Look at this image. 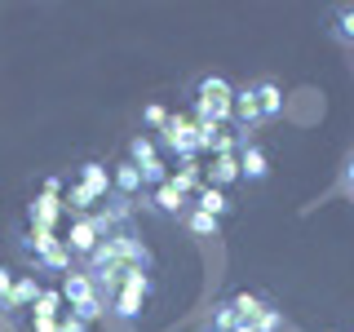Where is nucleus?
Segmentation results:
<instances>
[{"instance_id":"obj_1","label":"nucleus","mask_w":354,"mask_h":332,"mask_svg":"<svg viewBox=\"0 0 354 332\" xmlns=\"http://www.w3.org/2000/svg\"><path fill=\"white\" fill-rule=\"evenodd\" d=\"M191 102L195 120H208V124H226L230 120V102H235V84L226 80V75H199V80L191 84Z\"/></svg>"},{"instance_id":"obj_2","label":"nucleus","mask_w":354,"mask_h":332,"mask_svg":"<svg viewBox=\"0 0 354 332\" xmlns=\"http://www.w3.org/2000/svg\"><path fill=\"white\" fill-rule=\"evenodd\" d=\"M151 293H155V279H151V275L147 270H129V266H124V284H120L115 297H111V310H115L124 324H133V319H142Z\"/></svg>"},{"instance_id":"obj_3","label":"nucleus","mask_w":354,"mask_h":332,"mask_svg":"<svg viewBox=\"0 0 354 332\" xmlns=\"http://www.w3.org/2000/svg\"><path fill=\"white\" fill-rule=\"evenodd\" d=\"M160 147L169 151L177 164H182V160H195V116H186V111H173L169 124L160 129Z\"/></svg>"},{"instance_id":"obj_4","label":"nucleus","mask_w":354,"mask_h":332,"mask_svg":"<svg viewBox=\"0 0 354 332\" xmlns=\"http://www.w3.org/2000/svg\"><path fill=\"white\" fill-rule=\"evenodd\" d=\"M111 235V226H106V221L102 217H97V213H84V217H75L71 221V235H66L62 243H66V248H71V257H93V248H97V243H102Z\"/></svg>"},{"instance_id":"obj_5","label":"nucleus","mask_w":354,"mask_h":332,"mask_svg":"<svg viewBox=\"0 0 354 332\" xmlns=\"http://www.w3.org/2000/svg\"><path fill=\"white\" fill-rule=\"evenodd\" d=\"M230 120H235L239 142H252L257 124H266V120H261V102H257V89H252V84L235 89V102H230Z\"/></svg>"},{"instance_id":"obj_6","label":"nucleus","mask_w":354,"mask_h":332,"mask_svg":"<svg viewBox=\"0 0 354 332\" xmlns=\"http://www.w3.org/2000/svg\"><path fill=\"white\" fill-rule=\"evenodd\" d=\"M191 204H195V199H186L173 182L155 186V191H142V208H147V213H155V217H182Z\"/></svg>"},{"instance_id":"obj_7","label":"nucleus","mask_w":354,"mask_h":332,"mask_svg":"<svg viewBox=\"0 0 354 332\" xmlns=\"http://www.w3.org/2000/svg\"><path fill=\"white\" fill-rule=\"evenodd\" d=\"M270 177V155H266L261 142H239V182L261 186Z\"/></svg>"},{"instance_id":"obj_8","label":"nucleus","mask_w":354,"mask_h":332,"mask_svg":"<svg viewBox=\"0 0 354 332\" xmlns=\"http://www.w3.org/2000/svg\"><path fill=\"white\" fill-rule=\"evenodd\" d=\"M62 213H66V199L53 195V191H40V195L27 204V221H31V226H40V230H58Z\"/></svg>"},{"instance_id":"obj_9","label":"nucleus","mask_w":354,"mask_h":332,"mask_svg":"<svg viewBox=\"0 0 354 332\" xmlns=\"http://www.w3.org/2000/svg\"><path fill=\"white\" fill-rule=\"evenodd\" d=\"M142 169L133 160H120L115 169H111V195H124V199H142Z\"/></svg>"},{"instance_id":"obj_10","label":"nucleus","mask_w":354,"mask_h":332,"mask_svg":"<svg viewBox=\"0 0 354 332\" xmlns=\"http://www.w3.org/2000/svg\"><path fill=\"white\" fill-rule=\"evenodd\" d=\"M88 297H97L93 275H88V270H75V266H71V270L62 275V302H71V310H75V306H84Z\"/></svg>"},{"instance_id":"obj_11","label":"nucleus","mask_w":354,"mask_h":332,"mask_svg":"<svg viewBox=\"0 0 354 332\" xmlns=\"http://www.w3.org/2000/svg\"><path fill=\"white\" fill-rule=\"evenodd\" d=\"M239 182V155H213V164L204 169V186H217V191H226V186Z\"/></svg>"},{"instance_id":"obj_12","label":"nucleus","mask_w":354,"mask_h":332,"mask_svg":"<svg viewBox=\"0 0 354 332\" xmlns=\"http://www.w3.org/2000/svg\"><path fill=\"white\" fill-rule=\"evenodd\" d=\"M40 293H44V288H40V275H18V279H14V293H9V302H5V310H14V315H18V310H31Z\"/></svg>"},{"instance_id":"obj_13","label":"nucleus","mask_w":354,"mask_h":332,"mask_svg":"<svg viewBox=\"0 0 354 332\" xmlns=\"http://www.w3.org/2000/svg\"><path fill=\"white\" fill-rule=\"evenodd\" d=\"M169 182H173L186 199H195L199 191H204V169H199L195 160H182V164H177V173H169Z\"/></svg>"},{"instance_id":"obj_14","label":"nucleus","mask_w":354,"mask_h":332,"mask_svg":"<svg viewBox=\"0 0 354 332\" xmlns=\"http://www.w3.org/2000/svg\"><path fill=\"white\" fill-rule=\"evenodd\" d=\"M182 226L191 230V235H199V239H217L221 235V221L213 213H204V208H195V204L182 213Z\"/></svg>"},{"instance_id":"obj_15","label":"nucleus","mask_w":354,"mask_h":332,"mask_svg":"<svg viewBox=\"0 0 354 332\" xmlns=\"http://www.w3.org/2000/svg\"><path fill=\"white\" fill-rule=\"evenodd\" d=\"M97 217H102L111 230L129 226V221H133V199H124V195H106V199H102V208H97Z\"/></svg>"},{"instance_id":"obj_16","label":"nucleus","mask_w":354,"mask_h":332,"mask_svg":"<svg viewBox=\"0 0 354 332\" xmlns=\"http://www.w3.org/2000/svg\"><path fill=\"white\" fill-rule=\"evenodd\" d=\"M31 266H36V275H66V270H71V248H66V243L58 239L49 252H40V257L31 261Z\"/></svg>"},{"instance_id":"obj_17","label":"nucleus","mask_w":354,"mask_h":332,"mask_svg":"<svg viewBox=\"0 0 354 332\" xmlns=\"http://www.w3.org/2000/svg\"><path fill=\"white\" fill-rule=\"evenodd\" d=\"M328 36L337 44H346V49H354V5H337V9H332Z\"/></svg>"},{"instance_id":"obj_18","label":"nucleus","mask_w":354,"mask_h":332,"mask_svg":"<svg viewBox=\"0 0 354 332\" xmlns=\"http://www.w3.org/2000/svg\"><path fill=\"white\" fill-rule=\"evenodd\" d=\"M257 102H261V120H279L283 116V89L274 80H257Z\"/></svg>"},{"instance_id":"obj_19","label":"nucleus","mask_w":354,"mask_h":332,"mask_svg":"<svg viewBox=\"0 0 354 332\" xmlns=\"http://www.w3.org/2000/svg\"><path fill=\"white\" fill-rule=\"evenodd\" d=\"M195 208H204V213H213V217L221 221L235 204H230V195H226V191H217V186H204V191L195 195Z\"/></svg>"},{"instance_id":"obj_20","label":"nucleus","mask_w":354,"mask_h":332,"mask_svg":"<svg viewBox=\"0 0 354 332\" xmlns=\"http://www.w3.org/2000/svg\"><path fill=\"white\" fill-rule=\"evenodd\" d=\"M31 319H62V288H44L31 306Z\"/></svg>"},{"instance_id":"obj_21","label":"nucleus","mask_w":354,"mask_h":332,"mask_svg":"<svg viewBox=\"0 0 354 332\" xmlns=\"http://www.w3.org/2000/svg\"><path fill=\"white\" fill-rule=\"evenodd\" d=\"M239 324H243V319H239L235 302H217V306H213V315H208V328H213V332H235Z\"/></svg>"},{"instance_id":"obj_22","label":"nucleus","mask_w":354,"mask_h":332,"mask_svg":"<svg viewBox=\"0 0 354 332\" xmlns=\"http://www.w3.org/2000/svg\"><path fill=\"white\" fill-rule=\"evenodd\" d=\"M230 302H235V310H239V319H243V324H252V319H257L261 310L270 306V297H261V293H235Z\"/></svg>"},{"instance_id":"obj_23","label":"nucleus","mask_w":354,"mask_h":332,"mask_svg":"<svg viewBox=\"0 0 354 332\" xmlns=\"http://www.w3.org/2000/svg\"><path fill=\"white\" fill-rule=\"evenodd\" d=\"M129 160L138 164V169H142V164H151V160H160V142L147 138V133H138V138L129 142Z\"/></svg>"},{"instance_id":"obj_24","label":"nucleus","mask_w":354,"mask_h":332,"mask_svg":"<svg viewBox=\"0 0 354 332\" xmlns=\"http://www.w3.org/2000/svg\"><path fill=\"white\" fill-rule=\"evenodd\" d=\"M106 310H111V302H106V297H102V293H97V297H88V302H84V306H75V310H71V315H75V319H84V324H93V319H102V315H106Z\"/></svg>"},{"instance_id":"obj_25","label":"nucleus","mask_w":354,"mask_h":332,"mask_svg":"<svg viewBox=\"0 0 354 332\" xmlns=\"http://www.w3.org/2000/svg\"><path fill=\"white\" fill-rule=\"evenodd\" d=\"M279 328H283V310L274 306V302L266 306L257 319H252V332H279Z\"/></svg>"},{"instance_id":"obj_26","label":"nucleus","mask_w":354,"mask_h":332,"mask_svg":"<svg viewBox=\"0 0 354 332\" xmlns=\"http://www.w3.org/2000/svg\"><path fill=\"white\" fill-rule=\"evenodd\" d=\"M164 182H169V164L164 160L142 164V186H147V191H155V186H164Z\"/></svg>"},{"instance_id":"obj_27","label":"nucleus","mask_w":354,"mask_h":332,"mask_svg":"<svg viewBox=\"0 0 354 332\" xmlns=\"http://www.w3.org/2000/svg\"><path fill=\"white\" fill-rule=\"evenodd\" d=\"M169 116H173V111H169V107H160V102L142 107V124H147V129H155V133H160L164 124H169Z\"/></svg>"},{"instance_id":"obj_28","label":"nucleus","mask_w":354,"mask_h":332,"mask_svg":"<svg viewBox=\"0 0 354 332\" xmlns=\"http://www.w3.org/2000/svg\"><path fill=\"white\" fill-rule=\"evenodd\" d=\"M14 279H18V275L9 270V266H0V310H5V302H9V293H14Z\"/></svg>"},{"instance_id":"obj_29","label":"nucleus","mask_w":354,"mask_h":332,"mask_svg":"<svg viewBox=\"0 0 354 332\" xmlns=\"http://www.w3.org/2000/svg\"><path fill=\"white\" fill-rule=\"evenodd\" d=\"M58 328H62V332H88V324H84V319H75V315H62Z\"/></svg>"},{"instance_id":"obj_30","label":"nucleus","mask_w":354,"mask_h":332,"mask_svg":"<svg viewBox=\"0 0 354 332\" xmlns=\"http://www.w3.org/2000/svg\"><path fill=\"white\" fill-rule=\"evenodd\" d=\"M31 332H62L58 319H31Z\"/></svg>"},{"instance_id":"obj_31","label":"nucleus","mask_w":354,"mask_h":332,"mask_svg":"<svg viewBox=\"0 0 354 332\" xmlns=\"http://www.w3.org/2000/svg\"><path fill=\"white\" fill-rule=\"evenodd\" d=\"M341 186H346V191H354V155L346 160V169H341Z\"/></svg>"},{"instance_id":"obj_32","label":"nucleus","mask_w":354,"mask_h":332,"mask_svg":"<svg viewBox=\"0 0 354 332\" xmlns=\"http://www.w3.org/2000/svg\"><path fill=\"white\" fill-rule=\"evenodd\" d=\"M235 332H252V324H239V328H235Z\"/></svg>"},{"instance_id":"obj_33","label":"nucleus","mask_w":354,"mask_h":332,"mask_svg":"<svg viewBox=\"0 0 354 332\" xmlns=\"http://www.w3.org/2000/svg\"><path fill=\"white\" fill-rule=\"evenodd\" d=\"M195 332H213V328H208V324H199V328H195Z\"/></svg>"}]
</instances>
